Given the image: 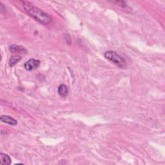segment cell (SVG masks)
Returning a JSON list of instances; mask_svg holds the SVG:
<instances>
[{
    "label": "cell",
    "instance_id": "obj_1",
    "mask_svg": "<svg viewBox=\"0 0 165 165\" xmlns=\"http://www.w3.org/2000/svg\"><path fill=\"white\" fill-rule=\"evenodd\" d=\"M21 3L25 12L35 20L40 22V23L48 25L52 22V19L50 17L49 15L39 9L38 7L34 6L31 3L27 1H21Z\"/></svg>",
    "mask_w": 165,
    "mask_h": 165
},
{
    "label": "cell",
    "instance_id": "obj_2",
    "mask_svg": "<svg viewBox=\"0 0 165 165\" xmlns=\"http://www.w3.org/2000/svg\"><path fill=\"white\" fill-rule=\"evenodd\" d=\"M104 56L107 59H108V61L116 65L119 68L124 69L126 66L125 60L114 51L112 50L107 51L104 54Z\"/></svg>",
    "mask_w": 165,
    "mask_h": 165
},
{
    "label": "cell",
    "instance_id": "obj_3",
    "mask_svg": "<svg viewBox=\"0 0 165 165\" xmlns=\"http://www.w3.org/2000/svg\"><path fill=\"white\" fill-rule=\"evenodd\" d=\"M40 63L41 62L40 60L35 59H31L24 64V66H25V69L27 71H32L37 69V67L40 65Z\"/></svg>",
    "mask_w": 165,
    "mask_h": 165
},
{
    "label": "cell",
    "instance_id": "obj_4",
    "mask_svg": "<svg viewBox=\"0 0 165 165\" xmlns=\"http://www.w3.org/2000/svg\"><path fill=\"white\" fill-rule=\"evenodd\" d=\"M0 120H1V121H2L3 123L8 124L11 126H16L18 124L17 120L9 116L3 115L0 117Z\"/></svg>",
    "mask_w": 165,
    "mask_h": 165
},
{
    "label": "cell",
    "instance_id": "obj_5",
    "mask_svg": "<svg viewBox=\"0 0 165 165\" xmlns=\"http://www.w3.org/2000/svg\"><path fill=\"white\" fill-rule=\"evenodd\" d=\"M11 158L9 155L6 154H0V163L3 165H9L11 164Z\"/></svg>",
    "mask_w": 165,
    "mask_h": 165
},
{
    "label": "cell",
    "instance_id": "obj_6",
    "mask_svg": "<svg viewBox=\"0 0 165 165\" xmlns=\"http://www.w3.org/2000/svg\"><path fill=\"white\" fill-rule=\"evenodd\" d=\"M57 92L60 96L66 97L69 93L68 87L64 84L60 85L57 88Z\"/></svg>",
    "mask_w": 165,
    "mask_h": 165
},
{
    "label": "cell",
    "instance_id": "obj_7",
    "mask_svg": "<svg viewBox=\"0 0 165 165\" xmlns=\"http://www.w3.org/2000/svg\"><path fill=\"white\" fill-rule=\"evenodd\" d=\"M11 50L13 53H15V52H18V53H21V52H23V53H25L26 50L21 46L16 45V44H13V45H11L10 47Z\"/></svg>",
    "mask_w": 165,
    "mask_h": 165
},
{
    "label": "cell",
    "instance_id": "obj_8",
    "mask_svg": "<svg viewBox=\"0 0 165 165\" xmlns=\"http://www.w3.org/2000/svg\"><path fill=\"white\" fill-rule=\"evenodd\" d=\"M21 59V57L20 56H12L9 60V66H14L17 63H18Z\"/></svg>",
    "mask_w": 165,
    "mask_h": 165
}]
</instances>
